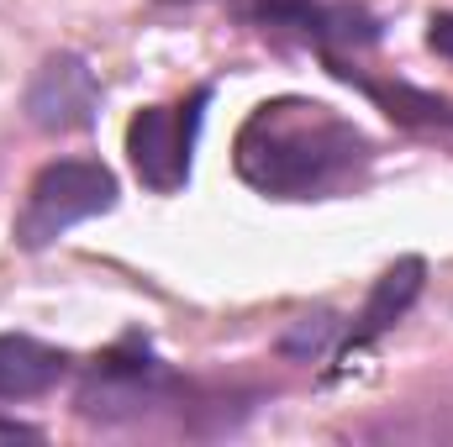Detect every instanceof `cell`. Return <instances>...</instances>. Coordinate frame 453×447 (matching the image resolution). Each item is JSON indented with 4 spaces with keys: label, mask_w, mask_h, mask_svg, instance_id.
Instances as JSON below:
<instances>
[{
    "label": "cell",
    "mask_w": 453,
    "mask_h": 447,
    "mask_svg": "<svg viewBox=\"0 0 453 447\" xmlns=\"http://www.w3.org/2000/svg\"><path fill=\"white\" fill-rule=\"evenodd\" d=\"M248 16L264 27V32H296L306 37L322 64L327 58H342V48H369L380 32L374 21L358 11V5H322V0H258L248 5Z\"/></svg>",
    "instance_id": "cell-5"
},
{
    "label": "cell",
    "mask_w": 453,
    "mask_h": 447,
    "mask_svg": "<svg viewBox=\"0 0 453 447\" xmlns=\"http://www.w3.org/2000/svg\"><path fill=\"white\" fill-rule=\"evenodd\" d=\"M0 443H42V432H37V427H27V421L0 416Z\"/></svg>",
    "instance_id": "cell-11"
},
{
    "label": "cell",
    "mask_w": 453,
    "mask_h": 447,
    "mask_svg": "<svg viewBox=\"0 0 453 447\" xmlns=\"http://www.w3.org/2000/svg\"><path fill=\"white\" fill-rule=\"evenodd\" d=\"M69 374V352L21 332H0V400H32L48 395Z\"/></svg>",
    "instance_id": "cell-8"
},
{
    "label": "cell",
    "mask_w": 453,
    "mask_h": 447,
    "mask_svg": "<svg viewBox=\"0 0 453 447\" xmlns=\"http://www.w3.org/2000/svg\"><path fill=\"white\" fill-rule=\"evenodd\" d=\"M232 163L242 185H253L258 195L327 201V195L364 185L374 148L333 106L306 101V95H280V101H264L237 126Z\"/></svg>",
    "instance_id": "cell-1"
},
{
    "label": "cell",
    "mask_w": 453,
    "mask_h": 447,
    "mask_svg": "<svg viewBox=\"0 0 453 447\" xmlns=\"http://www.w3.org/2000/svg\"><path fill=\"white\" fill-rule=\"evenodd\" d=\"M422 274H427V263H422V258H401L395 269H385V274H380V284H374L369 306L353 316V332H348V342H342V363H353V352H364L374 337L390 332V327L406 316V306L422 295Z\"/></svg>",
    "instance_id": "cell-7"
},
{
    "label": "cell",
    "mask_w": 453,
    "mask_h": 447,
    "mask_svg": "<svg viewBox=\"0 0 453 447\" xmlns=\"http://www.w3.org/2000/svg\"><path fill=\"white\" fill-rule=\"evenodd\" d=\"M211 90H196L190 101L174 106H148L127 121V158L137 169V179L153 195H174L190 179V158H196V137H201V116H206Z\"/></svg>",
    "instance_id": "cell-3"
},
{
    "label": "cell",
    "mask_w": 453,
    "mask_h": 447,
    "mask_svg": "<svg viewBox=\"0 0 453 447\" xmlns=\"http://www.w3.org/2000/svg\"><path fill=\"white\" fill-rule=\"evenodd\" d=\"M174 390L169 368L153 358V347L142 337H127L116 352L96 358V368L80 384V416L90 421H132L153 405H164Z\"/></svg>",
    "instance_id": "cell-4"
},
{
    "label": "cell",
    "mask_w": 453,
    "mask_h": 447,
    "mask_svg": "<svg viewBox=\"0 0 453 447\" xmlns=\"http://www.w3.org/2000/svg\"><path fill=\"white\" fill-rule=\"evenodd\" d=\"M333 74L348 80V85H358L364 95H374L390 121L433 132V137H453V101H443V95H427V90H411V85H380V80L358 74L353 64H333Z\"/></svg>",
    "instance_id": "cell-9"
},
{
    "label": "cell",
    "mask_w": 453,
    "mask_h": 447,
    "mask_svg": "<svg viewBox=\"0 0 453 447\" xmlns=\"http://www.w3.org/2000/svg\"><path fill=\"white\" fill-rule=\"evenodd\" d=\"M111 206H116V174L106 163H96V158H58L27 185V201L16 211V247L42 253L69 226L106 216Z\"/></svg>",
    "instance_id": "cell-2"
},
{
    "label": "cell",
    "mask_w": 453,
    "mask_h": 447,
    "mask_svg": "<svg viewBox=\"0 0 453 447\" xmlns=\"http://www.w3.org/2000/svg\"><path fill=\"white\" fill-rule=\"evenodd\" d=\"M427 48L443 53V58H453V11H438V16L427 21Z\"/></svg>",
    "instance_id": "cell-10"
},
{
    "label": "cell",
    "mask_w": 453,
    "mask_h": 447,
    "mask_svg": "<svg viewBox=\"0 0 453 447\" xmlns=\"http://www.w3.org/2000/svg\"><path fill=\"white\" fill-rule=\"evenodd\" d=\"M96 106H101V85L80 53L42 58V69L27 85V121L42 132H80L96 121Z\"/></svg>",
    "instance_id": "cell-6"
}]
</instances>
